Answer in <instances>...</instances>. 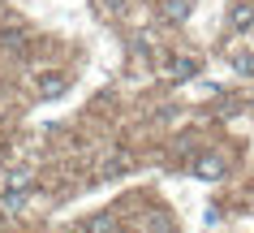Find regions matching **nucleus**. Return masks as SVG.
I'll return each mask as SVG.
<instances>
[{
    "label": "nucleus",
    "instance_id": "9",
    "mask_svg": "<svg viewBox=\"0 0 254 233\" xmlns=\"http://www.w3.org/2000/svg\"><path fill=\"white\" fill-rule=\"evenodd\" d=\"M228 65L237 69V74H254V52H233V56H228Z\"/></svg>",
    "mask_w": 254,
    "mask_h": 233
},
{
    "label": "nucleus",
    "instance_id": "4",
    "mask_svg": "<svg viewBox=\"0 0 254 233\" xmlns=\"http://www.w3.org/2000/svg\"><path fill=\"white\" fill-rule=\"evenodd\" d=\"M82 233H117V212H95L82 220Z\"/></svg>",
    "mask_w": 254,
    "mask_h": 233
},
{
    "label": "nucleus",
    "instance_id": "5",
    "mask_svg": "<svg viewBox=\"0 0 254 233\" xmlns=\"http://www.w3.org/2000/svg\"><path fill=\"white\" fill-rule=\"evenodd\" d=\"M129 164H134V160H129V151H112V155H108L104 164H99V177L108 181V177H117V173H125Z\"/></svg>",
    "mask_w": 254,
    "mask_h": 233
},
{
    "label": "nucleus",
    "instance_id": "10",
    "mask_svg": "<svg viewBox=\"0 0 254 233\" xmlns=\"http://www.w3.org/2000/svg\"><path fill=\"white\" fill-rule=\"evenodd\" d=\"M147 233H173V225H168V216H155L147 225Z\"/></svg>",
    "mask_w": 254,
    "mask_h": 233
},
{
    "label": "nucleus",
    "instance_id": "1",
    "mask_svg": "<svg viewBox=\"0 0 254 233\" xmlns=\"http://www.w3.org/2000/svg\"><path fill=\"white\" fill-rule=\"evenodd\" d=\"M224 168H228V160L220 155V151H202L190 173H194L198 181H220V177H224Z\"/></svg>",
    "mask_w": 254,
    "mask_h": 233
},
{
    "label": "nucleus",
    "instance_id": "7",
    "mask_svg": "<svg viewBox=\"0 0 254 233\" xmlns=\"http://www.w3.org/2000/svg\"><path fill=\"white\" fill-rule=\"evenodd\" d=\"M65 86H69L65 74H43V78H39V95H48V99H52V95H65Z\"/></svg>",
    "mask_w": 254,
    "mask_h": 233
},
{
    "label": "nucleus",
    "instance_id": "2",
    "mask_svg": "<svg viewBox=\"0 0 254 233\" xmlns=\"http://www.w3.org/2000/svg\"><path fill=\"white\" fill-rule=\"evenodd\" d=\"M198 56H168L164 74H168V82H190V78H198Z\"/></svg>",
    "mask_w": 254,
    "mask_h": 233
},
{
    "label": "nucleus",
    "instance_id": "3",
    "mask_svg": "<svg viewBox=\"0 0 254 233\" xmlns=\"http://www.w3.org/2000/svg\"><path fill=\"white\" fill-rule=\"evenodd\" d=\"M228 26L237 30V35L254 26V4L250 0H233V4H228Z\"/></svg>",
    "mask_w": 254,
    "mask_h": 233
},
{
    "label": "nucleus",
    "instance_id": "8",
    "mask_svg": "<svg viewBox=\"0 0 254 233\" xmlns=\"http://www.w3.org/2000/svg\"><path fill=\"white\" fill-rule=\"evenodd\" d=\"M164 17H168V22H186L190 17V0H164Z\"/></svg>",
    "mask_w": 254,
    "mask_h": 233
},
{
    "label": "nucleus",
    "instance_id": "6",
    "mask_svg": "<svg viewBox=\"0 0 254 233\" xmlns=\"http://www.w3.org/2000/svg\"><path fill=\"white\" fill-rule=\"evenodd\" d=\"M26 199H30V186H4V190H0V203L9 207V212H22Z\"/></svg>",
    "mask_w": 254,
    "mask_h": 233
}]
</instances>
